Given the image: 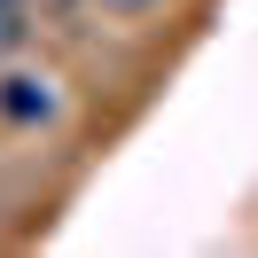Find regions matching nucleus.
Returning <instances> with one entry per match:
<instances>
[{"label": "nucleus", "instance_id": "nucleus-1", "mask_svg": "<svg viewBox=\"0 0 258 258\" xmlns=\"http://www.w3.org/2000/svg\"><path fill=\"white\" fill-rule=\"evenodd\" d=\"M0 117H8V125H47V117H63V94H55V79L8 71V79H0Z\"/></svg>", "mask_w": 258, "mask_h": 258}, {"label": "nucleus", "instance_id": "nucleus-2", "mask_svg": "<svg viewBox=\"0 0 258 258\" xmlns=\"http://www.w3.org/2000/svg\"><path fill=\"white\" fill-rule=\"evenodd\" d=\"M16 47H24V8L0 0V55H16Z\"/></svg>", "mask_w": 258, "mask_h": 258}, {"label": "nucleus", "instance_id": "nucleus-3", "mask_svg": "<svg viewBox=\"0 0 258 258\" xmlns=\"http://www.w3.org/2000/svg\"><path fill=\"white\" fill-rule=\"evenodd\" d=\"M110 16H141V8H157V0H102Z\"/></svg>", "mask_w": 258, "mask_h": 258}]
</instances>
